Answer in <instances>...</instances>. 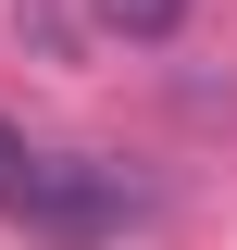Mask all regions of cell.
<instances>
[{"mask_svg": "<svg viewBox=\"0 0 237 250\" xmlns=\"http://www.w3.org/2000/svg\"><path fill=\"white\" fill-rule=\"evenodd\" d=\"M100 25H113V38H175L187 0H100Z\"/></svg>", "mask_w": 237, "mask_h": 250, "instance_id": "cell-2", "label": "cell"}, {"mask_svg": "<svg viewBox=\"0 0 237 250\" xmlns=\"http://www.w3.org/2000/svg\"><path fill=\"white\" fill-rule=\"evenodd\" d=\"M138 213V175H113V163H25V188H13V225H38V238H113V225Z\"/></svg>", "mask_w": 237, "mask_h": 250, "instance_id": "cell-1", "label": "cell"}, {"mask_svg": "<svg viewBox=\"0 0 237 250\" xmlns=\"http://www.w3.org/2000/svg\"><path fill=\"white\" fill-rule=\"evenodd\" d=\"M25 163H38V150L13 138V125H0V213H13V188H25Z\"/></svg>", "mask_w": 237, "mask_h": 250, "instance_id": "cell-3", "label": "cell"}]
</instances>
